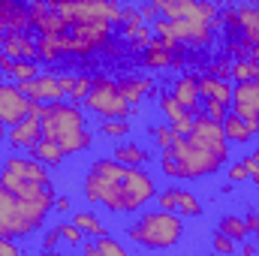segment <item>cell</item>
<instances>
[{"label":"cell","mask_w":259,"mask_h":256,"mask_svg":"<svg viewBox=\"0 0 259 256\" xmlns=\"http://www.w3.org/2000/svg\"><path fill=\"white\" fill-rule=\"evenodd\" d=\"M157 196L154 178L142 166H127L121 160H94L84 175V199L103 205L112 214H136Z\"/></svg>","instance_id":"cell-1"},{"label":"cell","mask_w":259,"mask_h":256,"mask_svg":"<svg viewBox=\"0 0 259 256\" xmlns=\"http://www.w3.org/2000/svg\"><path fill=\"white\" fill-rule=\"evenodd\" d=\"M52 208H55V187L46 190L42 196L21 199L0 184V235L27 238L33 232H39L46 226V217Z\"/></svg>","instance_id":"cell-2"},{"label":"cell","mask_w":259,"mask_h":256,"mask_svg":"<svg viewBox=\"0 0 259 256\" xmlns=\"http://www.w3.org/2000/svg\"><path fill=\"white\" fill-rule=\"evenodd\" d=\"M39 124H42V136L55 139L66 151V157L88 151L91 142H94V136L88 130V118L75 103H64V100L46 103V109L39 115Z\"/></svg>","instance_id":"cell-3"},{"label":"cell","mask_w":259,"mask_h":256,"mask_svg":"<svg viewBox=\"0 0 259 256\" xmlns=\"http://www.w3.org/2000/svg\"><path fill=\"white\" fill-rule=\"evenodd\" d=\"M181 235H184V217L166 208L142 211L139 220L127 226V238L145 250H169L181 241Z\"/></svg>","instance_id":"cell-4"},{"label":"cell","mask_w":259,"mask_h":256,"mask_svg":"<svg viewBox=\"0 0 259 256\" xmlns=\"http://www.w3.org/2000/svg\"><path fill=\"white\" fill-rule=\"evenodd\" d=\"M0 184L21 199H33L52 190V175H49V166H42L36 157L12 154L0 163Z\"/></svg>","instance_id":"cell-5"},{"label":"cell","mask_w":259,"mask_h":256,"mask_svg":"<svg viewBox=\"0 0 259 256\" xmlns=\"http://www.w3.org/2000/svg\"><path fill=\"white\" fill-rule=\"evenodd\" d=\"M169 154L178 163V178L181 181H196V178L214 175L229 160V148H208V145L193 142L190 136H175Z\"/></svg>","instance_id":"cell-6"},{"label":"cell","mask_w":259,"mask_h":256,"mask_svg":"<svg viewBox=\"0 0 259 256\" xmlns=\"http://www.w3.org/2000/svg\"><path fill=\"white\" fill-rule=\"evenodd\" d=\"M61 46L64 58H88L100 49L109 46L112 39V24L109 21H81V24H66L64 33L55 36Z\"/></svg>","instance_id":"cell-7"},{"label":"cell","mask_w":259,"mask_h":256,"mask_svg":"<svg viewBox=\"0 0 259 256\" xmlns=\"http://www.w3.org/2000/svg\"><path fill=\"white\" fill-rule=\"evenodd\" d=\"M84 112L97 115V118H133L142 109L130 106L121 94V84L109 75H97L91 84V94L84 97Z\"/></svg>","instance_id":"cell-8"},{"label":"cell","mask_w":259,"mask_h":256,"mask_svg":"<svg viewBox=\"0 0 259 256\" xmlns=\"http://www.w3.org/2000/svg\"><path fill=\"white\" fill-rule=\"evenodd\" d=\"M30 115V100L21 94L15 81H0V124L12 127Z\"/></svg>","instance_id":"cell-9"},{"label":"cell","mask_w":259,"mask_h":256,"mask_svg":"<svg viewBox=\"0 0 259 256\" xmlns=\"http://www.w3.org/2000/svg\"><path fill=\"white\" fill-rule=\"evenodd\" d=\"M15 84L21 88V94L27 100H36V103H58L66 97L55 72H39V75H33L27 81H15Z\"/></svg>","instance_id":"cell-10"},{"label":"cell","mask_w":259,"mask_h":256,"mask_svg":"<svg viewBox=\"0 0 259 256\" xmlns=\"http://www.w3.org/2000/svg\"><path fill=\"white\" fill-rule=\"evenodd\" d=\"M157 205L166 208V211H175L181 217H199L202 214V202L190 190H184V187H166V190H160L157 193Z\"/></svg>","instance_id":"cell-11"},{"label":"cell","mask_w":259,"mask_h":256,"mask_svg":"<svg viewBox=\"0 0 259 256\" xmlns=\"http://www.w3.org/2000/svg\"><path fill=\"white\" fill-rule=\"evenodd\" d=\"M238 118H259V78L247 81H235L232 84V106H229Z\"/></svg>","instance_id":"cell-12"},{"label":"cell","mask_w":259,"mask_h":256,"mask_svg":"<svg viewBox=\"0 0 259 256\" xmlns=\"http://www.w3.org/2000/svg\"><path fill=\"white\" fill-rule=\"evenodd\" d=\"M39 139H42V124H39L36 115H27L18 124L6 127V142H9L12 151H30Z\"/></svg>","instance_id":"cell-13"},{"label":"cell","mask_w":259,"mask_h":256,"mask_svg":"<svg viewBox=\"0 0 259 256\" xmlns=\"http://www.w3.org/2000/svg\"><path fill=\"white\" fill-rule=\"evenodd\" d=\"M0 52L9 58H24V61H39L36 58V39L27 30H9L0 33Z\"/></svg>","instance_id":"cell-14"},{"label":"cell","mask_w":259,"mask_h":256,"mask_svg":"<svg viewBox=\"0 0 259 256\" xmlns=\"http://www.w3.org/2000/svg\"><path fill=\"white\" fill-rule=\"evenodd\" d=\"M30 30V9L21 0H0V33Z\"/></svg>","instance_id":"cell-15"},{"label":"cell","mask_w":259,"mask_h":256,"mask_svg":"<svg viewBox=\"0 0 259 256\" xmlns=\"http://www.w3.org/2000/svg\"><path fill=\"white\" fill-rule=\"evenodd\" d=\"M178 52H184V46H181V49H166L160 36H151L148 49L142 52V66H145V69H154V72H157V69H166V66L175 64V55H178Z\"/></svg>","instance_id":"cell-16"},{"label":"cell","mask_w":259,"mask_h":256,"mask_svg":"<svg viewBox=\"0 0 259 256\" xmlns=\"http://www.w3.org/2000/svg\"><path fill=\"white\" fill-rule=\"evenodd\" d=\"M0 69L6 75V81H27L33 75H39V61H24V58H9L0 52Z\"/></svg>","instance_id":"cell-17"},{"label":"cell","mask_w":259,"mask_h":256,"mask_svg":"<svg viewBox=\"0 0 259 256\" xmlns=\"http://www.w3.org/2000/svg\"><path fill=\"white\" fill-rule=\"evenodd\" d=\"M196 75H199V97L202 100H220V103L232 106V84L226 78H217L208 72H196Z\"/></svg>","instance_id":"cell-18"},{"label":"cell","mask_w":259,"mask_h":256,"mask_svg":"<svg viewBox=\"0 0 259 256\" xmlns=\"http://www.w3.org/2000/svg\"><path fill=\"white\" fill-rule=\"evenodd\" d=\"M172 97H175L184 109H199V75H196V72L178 75L175 84H172Z\"/></svg>","instance_id":"cell-19"},{"label":"cell","mask_w":259,"mask_h":256,"mask_svg":"<svg viewBox=\"0 0 259 256\" xmlns=\"http://www.w3.org/2000/svg\"><path fill=\"white\" fill-rule=\"evenodd\" d=\"M118 84H121V94H124V100L130 106H139L145 97L154 94V81L148 75H124Z\"/></svg>","instance_id":"cell-20"},{"label":"cell","mask_w":259,"mask_h":256,"mask_svg":"<svg viewBox=\"0 0 259 256\" xmlns=\"http://www.w3.org/2000/svg\"><path fill=\"white\" fill-rule=\"evenodd\" d=\"M30 157H36V160H39L42 166H49V169H58L66 160V151L55 142V139H46V136H42V139L30 148Z\"/></svg>","instance_id":"cell-21"},{"label":"cell","mask_w":259,"mask_h":256,"mask_svg":"<svg viewBox=\"0 0 259 256\" xmlns=\"http://www.w3.org/2000/svg\"><path fill=\"white\" fill-rule=\"evenodd\" d=\"M238 33H241V39L253 49L259 42V6H241L238 9V27H235Z\"/></svg>","instance_id":"cell-22"},{"label":"cell","mask_w":259,"mask_h":256,"mask_svg":"<svg viewBox=\"0 0 259 256\" xmlns=\"http://www.w3.org/2000/svg\"><path fill=\"white\" fill-rule=\"evenodd\" d=\"M220 124H223V133H226V142H229V145H247V142L253 139V133L247 130L244 118H238L232 109L226 112V118H223Z\"/></svg>","instance_id":"cell-23"},{"label":"cell","mask_w":259,"mask_h":256,"mask_svg":"<svg viewBox=\"0 0 259 256\" xmlns=\"http://www.w3.org/2000/svg\"><path fill=\"white\" fill-rule=\"evenodd\" d=\"M72 223H75L84 235H91V238L109 235V232H106V226L100 223V217H97V214H91V211H75V214H72Z\"/></svg>","instance_id":"cell-24"},{"label":"cell","mask_w":259,"mask_h":256,"mask_svg":"<svg viewBox=\"0 0 259 256\" xmlns=\"http://www.w3.org/2000/svg\"><path fill=\"white\" fill-rule=\"evenodd\" d=\"M115 160H121V163H127V166H145L148 160H151V154L145 151V148H139V145H118L115 148Z\"/></svg>","instance_id":"cell-25"},{"label":"cell","mask_w":259,"mask_h":256,"mask_svg":"<svg viewBox=\"0 0 259 256\" xmlns=\"http://www.w3.org/2000/svg\"><path fill=\"white\" fill-rule=\"evenodd\" d=\"M232 78H235V81H247V78H259V58H253V55L235 58V64H232Z\"/></svg>","instance_id":"cell-26"},{"label":"cell","mask_w":259,"mask_h":256,"mask_svg":"<svg viewBox=\"0 0 259 256\" xmlns=\"http://www.w3.org/2000/svg\"><path fill=\"white\" fill-rule=\"evenodd\" d=\"M36 58H39L42 64H58V61H64L58 39H55V36H39V39H36Z\"/></svg>","instance_id":"cell-27"},{"label":"cell","mask_w":259,"mask_h":256,"mask_svg":"<svg viewBox=\"0 0 259 256\" xmlns=\"http://www.w3.org/2000/svg\"><path fill=\"white\" fill-rule=\"evenodd\" d=\"M217 232H223V235H229L232 241H244L247 235H250V229H247V220H241V217H223L220 220V226H217Z\"/></svg>","instance_id":"cell-28"},{"label":"cell","mask_w":259,"mask_h":256,"mask_svg":"<svg viewBox=\"0 0 259 256\" xmlns=\"http://www.w3.org/2000/svg\"><path fill=\"white\" fill-rule=\"evenodd\" d=\"M130 118H100V136L106 139H124L130 136Z\"/></svg>","instance_id":"cell-29"},{"label":"cell","mask_w":259,"mask_h":256,"mask_svg":"<svg viewBox=\"0 0 259 256\" xmlns=\"http://www.w3.org/2000/svg\"><path fill=\"white\" fill-rule=\"evenodd\" d=\"M157 100H160V112L166 115V121H169V124H175V121L187 112V109L172 97V91H160V94H157Z\"/></svg>","instance_id":"cell-30"},{"label":"cell","mask_w":259,"mask_h":256,"mask_svg":"<svg viewBox=\"0 0 259 256\" xmlns=\"http://www.w3.org/2000/svg\"><path fill=\"white\" fill-rule=\"evenodd\" d=\"M232 64H235V58H232V55H220V58H214V61L208 64V69H205V72L229 81V78H232Z\"/></svg>","instance_id":"cell-31"},{"label":"cell","mask_w":259,"mask_h":256,"mask_svg":"<svg viewBox=\"0 0 259 256\" xmlns=\"http://www.w3.org/2000/svg\"><path fill=\"white\" fill-rule=\"evenodd\" d=\"M151 139H154V145H157L160 151L172 148V142H175V133H172V124L166 121V124H157V127H151Z\"/></svg>","instance_id":"cell-32"},{"label":"cell","mask_w":259,"mask_h":256,"mask_svg":"<svg viewBox=\"0 0 259 256\" xmlns=\"http://www.w3.org/2000/svg\"><path fill=\"white\" fill-rule=\"evenodd\" d=\"M94 247H97V256H127V247L124 244H118L115 238H109V235H100L97 241H94Z\"/></svg>","instance_id":"cell-33"},{"label":"cell","mask_w":259,"mask_h":256,"mask_svg":"<svg viewBox=\"0 0 259 256\" xmlns=\"http://www.w3.org/2000/svg\"><path fill=\"white\" fill-rule=\"evenodd\" d=\"M91 84H94V75H75V84L69 91V103H84V97L91 94Z\"/></svg>","instance_id":"cell-34"},{"label":"cell","mask_w":259,"mask_h":256,"mask_svg":"<svg viewBox=\"0 0 259 256\" xmlns=\"http://www.w3.org/2000/svg\"><path fill=\"white\" fill-rule=\"evenodd\" d=\"M229 112V103H220V100H202V115H208L211 121H223Z\"/></svg>","instance_id":"cell-35"},{"label":"cell","mask_w":259,"mask_h":256,"mask_svg":"<svg viewBox=\"0 0 259 256\" xmlns=\"http://www.w3.org/2000/svg\"><path fill=\"white\" fill-rule=\"evenodd\" d=\"M118 24H121V30H133V27L145 24L139 6H121V21H118Z\"/></svg>","instance_id":"cell-36"},{"label":"cell","mask_w":259,"mask_h":256,"mask_svg":"<svg viewBox=\"0 0 259 256\" xmlns=\"http://www.w3.org/2000/svg\"><path fill=\"white\" fill-rule=\"evenodd\" d=\"M196 112H199V109H187V112L172 124V133H175V136H190V133H193V124H196Z\"/></svg>","instance_id":"cell-37"},{"label":"cell","mask_w":259,"mask_h":256,"mask_svg":"<svg viewBox=\"0 0 259 256\" xmlns=\"http://www.w3.org/2000/svg\"><path fill=\"white\" fill-rule=\"evenodd\" d=\"M58 229H61V238H64V241H69V244H81V235H84V232H81L72 220H69V223H58Z\"/></svg>","instance_id":"cell-38"},{"label":"cell","mask_w":259,"mask_h":256,"mask_svg":"<svg viewBox=\"0 0 259 256\" xmlns=\"http://www.w3.org/2000/svg\"><path fill=\"white\" fill-rule=\"evenodd\" d=\"M241 160H244V166H247V172H250V181L259 187V148L250 151L247 157H241Z\"/></svg>","instance_id":"cell-39"},{"label":"cell","mask_w":259,"mask_h":256,"mask_svg":"<svg viewBox=\"0 0 259 256\" xmlns=\"http://www.w3.org/2000/svg\"><path fill=\"white\" fill-rule=\"evenodd\" d=\"M247 178H250V172H247L244 160H241V163H232V166H229V181H232V184H241V181H247Z\"/></svg>","instance_id":"cell-40"},{"label":"cell","mask_w":259,"mask_h":256,"mask_svg":"<svg viewBox=\"0 0 259 256\" xmlns=\"http://www.w3.org/2000/svg\"><path fill=\"white\" fill-rule=\"evenodd\" d=\"M214 250L217 253H232L235 250V241L229 235H223V232H214Z\"/></svg>","instance_id":"cell-41"},{"label":"cell","mask_w":259,"mask_h":256,"mask_svg":"<svg viewBox=\"0 0 259 256\" xmlns=\"http://www.w3.org/2000/svg\"><path fill=\"white\" fill-rule=\"evenodd\" d=\"M139 12H142V21H145V24H154V21L160 18V9H157L151 0H148V3H142V6H139Z\"/></svg>","instance_id":"cell-42"},{"label":"cell","mask_w":259,"mask_h":256,"mask_svg":"<svg viewBox=\"0 0 259 256\" xmlns=\"http://www.w3.org/2000/svg\"><path fill=\"white\" fill-rule=\"evenodd\" d=\"M18 253H21V247L15 244V238L0 235V256H18Z\"/></svg>","instance_id":"cell-43"},{"label":"cell","mask_w":259,"mask_h":256,"mask_svg":"<svg viewBox=\"0 0 259 256\" xmlns=\"http://www.w3.org/2000/svg\"><path fill=\"white\" fill-rule=\"evenodd\" d=\"M58 81H61L64 94L69 97V91H72V84H75V75H72V72H61V75H58Z\"/></svg>","instance_id":"cell-44"},{"label":"cell","mask_w":259,"mask_h":256,"mask_svg":"<svg viewBox=\"0 0 259 256\" xmlns=\"http://www.w3.org/2000/svg\"><path fill=\"white\" fill-rule=\"evenodd\" d=\"M58 241H61V229H58V226H55V229H52V232H49V235H46V244H42V247H46V250H52V247H55V244H58Z\"/></svg>","instance_id":"cell-45"},{"label":"cell","mask_w":259,"mask_h":256,"mask_svg":"<svg viewBox=\"0 0 259 256\" xmlns=\"http://www.w3.org/2000/svg\"><path fill=\"white\" fill-rule=\"evenodd\" d=\"M247 229H250V232H256V235H259V208L253 211V214H250V217H247Z\"/></svg>","instance_id":"cell-46"},{"label":"cell","mask_w":259,"mask_h":256,"mask_svg":"<svg viewBox=\"0 0 259 256\" xmlns=\"http://www.w3.org/2000/svg\"><path fill=\"white\" fill-rule=\"evenodd\" d=\"M55 208H58V211H69L72 205H69V199H66V196H55Z\"/></svg>","instance_id":"cell-47"},{"label":"cell","mask_w":259,"mask_h":256,"mask_svg":"<svg viewBox=\"0 0 259 256\" xmlns=\"http://www.w3.org/2000/svg\"><path fill=\"white\" fill-rule=\"evenodd\" d=\"M241 253H244V256L259 253V244H253V241H244V244H241Z\"/></svg>","instance_id":"cell-48"},{"label":"cell","mask_w":259,"mask_h":256,"mask_svg":"<svg viewBox=\"0 0 259 256\" xmlns=\"http://www.w3.org/2000/svg\"><path fill=\"white\" fill-rule=\"evenodd\" d=\"M6 142V124H0V145Z\"/></svg>","instance_id":"cell-49"},{"label":"cell","mask_w":259,"mask_h":256,"mask_svg":"<svg viewBox=\"0 0 259 256\" xmlns=\"http://www.w3.org/2000/svg\"><path fill=\"white\" fill-rule=\"evenodd\" d=\"M0 163H3V160H0Z\"/></svg>","instance_id":"cell-50"},{"label":"cell","mask_w":259,"mask_h":256,"mask_svg":"<svg viewBox=\"0 0 259 256\" xmlns=\"http://www.w3.org/2000/svg\"><path fill=\"white\" fill-rule=\"evenodd\" d=\"M256 244H259V241H256Z\"/></svg>","instance_id":"cell-51"}]
</instances>
